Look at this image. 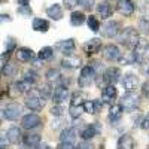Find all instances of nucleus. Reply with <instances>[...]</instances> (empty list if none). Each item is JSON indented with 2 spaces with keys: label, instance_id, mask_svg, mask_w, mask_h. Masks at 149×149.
<instances>
[{
  "label": "nucleus",
  "instance_id": "nucleus-28",
  "mask_svg": "<svg viewBox=\"0 0 149 149\" xmlns=\"http://www.w3.org/2000/svg\"><path fill=\"white\" fill-rule=\"evenodd\" d=\"M46 15L54 21H60L61 18H63V8H61V5H58V3H54L46 9Z\"/></svg>",
  "mask_w": 149,
  "mask_h": 149
},
{
  "label": "nucleus",
  "instance_id": "nucleus-15",
  "mask_svg": "<svg viewBox=\"0 0 149 149\" xmlns=\"http://www.w3.org/2000/svg\"><path fill=\"white\" fill-rule=\"evenodd\" d=\"M61 67L67 69V70H74V69H79L82 67V60L78 55H64L63 60H61Z\"/></svg>",
  "mask_w": 149,
  "mask_h": 149
},
{
  "label": "nucleus",
  "instance_id": "nucleus-5",
  "mask_svg": "<svg viewBox=\"0 0 149 149\" xmlns=\"http://www.w3.org/2000/svg\"><path fill=\"white\" fill-rule=\"evenodd\" d=\"M45 103H46V98H43L37 90H30L29 91V95L26 97V106L30 110L39 112L45 107Z\"/></svg>",
  "mask_w": 149,
  "mask_h": 149
},
{
  "label": "nucleus",
  "instance_id": "nucleus-17",
  "mask_svg": "<svg viewBox=\"0 0 149 149\" xmlns=\"http://www.w3.org/2000/svg\"><path fill=\"white\" fill-rule=\"evenodd\" d=\"M100 49H102V39H98V37H93V39H90L84 45V51H85V54L88 57L98 54Z\"/></svg>",
  "mask_w": 149,
  "mask_h": 149
},
{
  "label": "nucleus",
  "instance_id": "nucleus-51",
  "mask_svg": "<svg viewBox=\"0 0 149 149\" xmlns=\"http://www.w3.org/2000/svg\"><path fill=\"white\" fill-rule=\"evenodd\" d=\"M17 3H18L19 6H27V5L30 3V0H17Z\"/></svg>",
  "mask_w": 149,
  "mask_h": 149
},
{
  "label": "nucleus",
  "instance_id": "nucleus-12",
  "mask_svg": "<svg viewBox=\"0 0 149 149\" xmlns=\"http://www.w3.org/2000/svg\"><path fill=\"white\" fill-rule=\"evenodd\" d=\"M100 133H102L100 124H97V122L86 124V125L81 130V137H82L84 140H91V139H94L95 136H98Z\"/></svg>",
  "mask_w": 149,
  "mask_h": 149
},
{
  "label": "nucleus",
  "instance_id": "nucleus-20",
  "mask_svg": "<svg viewBox=\"0 0 149 149\" xmlns=\"http://www.w3.org/2000/svg\"><path fill=\"white\" fill-rule=\"evenodd\" d=\"M103 109V102L102 100H86L84 103V112L90 115H97L100 113Z\"/></svg>",
  "mask_w": 149,
  "mask_h": 149
},
{
  "label": "nucleus",
  "instance_id": "nucleus-21",
  "mask_svg": "<svg viewBox=\"0 0 149 149\" xmlns=\"http://www.w3.org/2000/svg\"><path fill=\"white\" fill-rule=\"evenodd\" d=\"M103 57L104 60L107 61H118L119 57H121V51H119V48L113 43H110V45H106L104 49H103Z\"/></svg>",
  "mask_w": 149,
  "mask_h": 149
},
{
  "label": "nucleus",
  "instance_id": "nucleus-57",
  "mask_svg": "<svg viewBox=\"0 0 149 149\" xmlns=\"http://www.w3.org/2000/svg\"><path fill=\"white\" fill-rule=\"evenodd\" d=\"M2 97H3V91H2V88H0V100H2Z\"/></svg>",
  "mask_w": 149,
  "mask_h": 149
},
{
  "label": "nucleus",
  "instance_id": "nucleus-31",
  "mask_svg": "<svg viewBox=\"0 0 149 149\" xmlns=\"http://www.w3.org/2000/svg\"><path fill=\"white\" fill-rule=\"evenodd\" d=\"M85 21H86V17H85L84 12H81V10H73L72 12V15H70V24H72L73 27L82 26Z\"/></svg>",
  "mask_w": 149,
  "mask_h": 149
},
{
  "label": "nucleus",
  "instance_id": "nucleus-59",
  "mask_svg": "<svg viewBox=\"0 0 149 149\" xmlns=\"http://www.w3.org/2000/svg\"><path fill=\"white\" fill-rule=\"evenodd\" d=\"M0 76H2V73H0Z\"/></svg>",
  "mask_w": 149,
  "mask_h": 149
},
{
  "label": "nucleus",
  "instance_id": "nucleus-26",
  "mask_svg": "<svg viewBox=\"0 0 149 149\" xmlns=\"http://www.w3.org/2000/svg\"><path fill=\"white\" fill-rule=\"evenodd\" d=\"M22 143L26 145L27 148H37L42 143V137L40 134H36V133H30L27 136H22Z\"/></svg>",
  "mask_w": 149,
  "mask_h": 149
},
{
  "label": "nucleus",
  "instance_id": "nucleus-54",
  "mask_svg": "<svg viewBox=\"0 0 149 149\" xmlns=\"http://www.w3.org/2000/svg\"><path fill=\"white\" fill-rule=\"evenodd\" d=\"M145 63H149V48H148V52H146V60H145Z\"/></svg>",
  "mask_w": 149,
  "mask_h": 149
},
{
  "label": "nucleus",
  "instance_id": "nucleus-7",
  "mask_svg": "<svg viewBox=\"0 0 149 149\" xmlns=\"http://www.w3.org/2000/svg\"><path fill=\"white\" fill-rule=\"evenodd\" d=\"M148 48H149V42L146 39H140L133 48V58H134V63L137 64H143L145 60H146V52H148Z\"/></svg>",
  "mask_w": 149,
  "mask_h": 149
},
{
  "label": "nucleus",
  "instance_id": "nucleus-50",
  "mask_svg": "<svg viewBox=\"0 0 149 149\" xmlns=\"http://www.w3.org/2000/svg\"><path fill=\"white\" fill-rule=\"evenodd\" d=\"M143 94H145L146 97H149V82H146V84L143 85Z\"/></svg>",
  "mask_w": 149,
  "mask_h": 149
},
{
  "label": "nucleus",
  "instance_id": "nucleus-37",
  "mask_svg": "<svg viewBox=\"0 0 149 149\" xmlns=\"http://www.w3.org/2000/svg\"><path fill=\"white\" fill-rule=\"evenodd\" d=\"M76 5H79L84 10H91L95 6V0H76Z\"/></svg>",
  "mask_w": 149,
  "mask_h": 149
},
{
  "label": "nucleus",
  "instance_id": "nucleus-56",
  "mask_svg": "<svg viewBox=\"0 0 149 149\" xmlns=\"http://www.w3.org/2000/svg\"><path fill=\"white\" fill-rule=\"evenodd\" d=\"M106 3H110V2H118V0H104Z\"/></svg>",
  "mask_w": 149,
  "mask_h": 149
},
{
  "label": "nucleus",
  "instance_id": "nucleus-46",
  "mask_svg": "<svg viewBox=\"0 0 149 149\" xmlns=\"http://www.w3.org/2000/svg\"><path fill=\"white\" fill-rule=\"evenodd\" d=\"M64 122V119H63V116L61 118H55L54 121H52V124H51V127H52V130H58L60 127H61V124Z\"/></svg>",
  "mask_w": 149,
  "mask_h": 149
},
{
  "label": "nucleus",
  "instance_id": "nucleus-38",
  "mask_svg": "<svg viewBox=\"0 0 149 149\" xmlns=\"http://www.w3.org/2000/svg\"><path fill=\"white\" fill-rule=\"evenodd\" d=\"M5 46H6V52H8V54H10L12 51H15V48H17V40H15V37L9 36L8 39H6V42H5Z\"/></svg>",
  "mask_w": 149,
  "mask_h": 149
},
{
  "label": "nucleus",
  "instance_id": "nucleus-24",
  "mask_svg": "<svg viewBox=\"0 0 149 149\" xmlns=\"http://www.w3.org/2000/svg\"><path fill=\"white\" fill-rule=\"evenodd\" d=\"M6 136H8L9 143H12V145H18V143L22 142V131H21V128L17 127V125H12V127L6 131Z\"/></svg>",
  "mask_w": 149,
  "mask_h": 149
},
{
  "label": "nucleus",
  "instance_id": "nucleus-10",
  "mask_svg": "<svg viewBox=\"0 0 149 149\" xmlns=\"http://www.w3.org/2000/svg\"><path fill=\"white\" fill-rule=\"evenodd\" d=\"M100 31H102L103 37L112 39V37H116L121 33V24H119V21H107Z\"/></svg>",
  "mask_w": 149,
  "mask_h": 149
},
{
  "label": "nucleus",
  "instance_id": "nucleus-1",
  "mask_svg": "<svg viewBox=\"0 0 149 149\" xmlns=\"http://www.w3.org/2000/svg\"><path fill=\"white\" fill-rule=\"evenodd\" d=\"M86 102V95L84 91H76L70 97V104H69V115L73 119L81 118L84 112V103Z\"/></svg>",
  "mask_w": 149,
  "mask_h": 149
},
{
  "label": "nucleus",
  "instance_id": "nucleus-2",
  "mask_svg": "<svg viewBox=\"0 0 149 149\" xmlns=\"http://www.w3.org/2000/svg\"><path fill=\"white\" fill-rule=\"evenodd\" d=\"M118 104L122 107L124 112L131 113V112L137 110V107L140 106V95L136 94L134 91H128V93H125L121 97V100H119Z\"/></svg>",
  "mask_w": 149,
  "mask_h": 149
},
{
  "label": "nucleus",
  "instance_id": "nucleus-30",
  "mask_svg": "<svg viewBox=\"0 0 149 149\" xmlns=\"http://www.w3.org/2000/svg\"><path fill=\"white\" fill-rule=\"evenodd\" d=\"M31 27L34 31H39V33H46L49 30V22L43 18H34L31 22Z\"/></svg>",
  "mask_w": 149,
  "mask_h": 149
},
{
  "label": "nucleus",
  "instance_id": "nucleus-45",
  "mask_svg": "<svg viewBox=\"0 0 149 149\" xmlns=\"http://www.w3.org/2000/svg\"><path fill=\"white\" fill-rule=\"evenodd\" d=\"M140 128H142V130H149V112L143 116V119H142V122H140Z\"/></svg>",
  "mask_w": 149,
  "mask_h": 149
},
{
  "label": "nucleus",
  "instance_id": "nucleus-48",
  "mask_svg": "<svg viewBox=\"0 0 149 149\" xmlns=\"http://www.w3.org/2000/svg\"><path fill=\"white\" fill-rule=\"evenodd\" d=\"M12 18L9 14H0V24H3V22H10Z\"/></svg>",
  "mask_w": 149,
  "mask_h": 149
},
{
  "label": "nucleus",
  "instance_id": "nucleus-60",
  "mask_svg": "<svg viewBox=\"0 0 149 149\" xmlns=\"http://www.w3.org/2000/svg\"><path fill=\"white\" fill-rule=\"evenodd\" d=\"M148 2H149V0H148Z\"/></svg>",
  "mask_w": 149,
  "mask_h": 149
},
{
  "label": "nucleus",
  "instance_id": "nucleus-8",
  "mask_svg": "<svg viewBox=\"0 0 149 149\" xmlns=\"http://www.w3.org/2000/svg\"><path fill=\"white\" fill-rule=\"evenodd\" d=\"M42 118L36 113H27L21 118V127L24 130H34V128H39L42 127Z\"/></svg>",
  "mask_w": 149,
  "mask_h": 149
},
{
  "label": "nucleus",
  "instance_id": "nucleus-13",
  "mask_svg": "<svg viewBox=\"0 0 149 149\" xmlns=\"http://www.w3.org/2000/svg\"><path fill=\"white\" fill-rule=\"evenodd\" d=\"M118 98V90L115 85H106L102 88V102L107 104H115Z\"/></svg>",
  "mask_w": 149,
  "mask_h": 149
},
{
  "label": "nucleus",
  "instance_id": "nucleus-16",
  "mask_svg": "<svg viewBox=\"0 0 149 149\" xmlns=\"http://www.w3.org/2000/svg\"><path fill=\"white\" fill-rule=\"evenodd\" d=\"M30 90H31V85H30L29 82H26L24 79H21V81L14 82V84L10 85V91H9V94H10L12 97H18V95H22V94L29 93Z\"/></svg>",
  "mask_w": 149,
  "mask_h": 149
},
{
  "label": "nucleus",
  "instance_id": "nucleus-42",
  "mask_svg": "<svg viewBox=\"0 0 149 149\" xmlns=\"http://www.w3.org/2000/svg\"><path fill=\"white\" fill-rule=\"evenodd\" d=\"M17 12L19 15H22V17H30L31 14H33V10H31V8L27 5V6H18L17 8Z\"/></svg>",
  "mask_w": 149,
  "mask_h": 149
},
{
  "label": "nucleus",
  "instance_id": "nucleus-58",
  "mask_svg": "<svg viewBox=\"0 0 149 149\" xmlns=\"http://www.w3.org/2000/svg\"><path fill=\"white\" fill-rule=\"evenodd\" d=\"M0 2H6V0H0Z\"/></svg>",
  "mask_w": 149,
  "mask_h": 149
},
{
  "label": "nucleus",
  "instance_id": "nucleus-34",
  "mask_svg": "<svg viewBox=\"0 0 149 149\" xmlns=\"http://www.w3.org/2000/svg\"><path fill=\"white\" fill-rule=\"evenodd\" d=\"M54 57V48L51 46H43L39 52H37V58L42 61H48Z\"/></svg>",
  "mask_w": 149,
  "mask_h": 149
},
{
  "label": "nucleus",
  "instance_id": "nucleus-27",
  "mask_svg": "<svg viewBox=\"0 0 149 149\" xmlns=\"http://www.w3.org/2000/svg\"><path fill=\"white\" fill-rule=\"evenodd\" d=\"M122 113H124V110H122V107H121L119 104H110L109 115H107L109 122H112V124L118 122V121L122 118Z\"/></svg>",
  "mask_w": 149,
  "mask_h": 149
},
{
  "label": "nucleus",
  "instance_id": "nucleus-22",
  "mask_svg": "<svg viewBox=\"0 0 149 149\" xmlns=\"http://www.w3.org/2000/svg\"><path fill=\"white\" fill-rule=\"evenodd\" d=\"M78 137V131L74 127H66L60 134V143H72L76 140Z\"/></svg>",
  "mask_w": 149,
  "mask_h": 149
},
{
  "label": "nucleus",
  "instance_id": "nucleus-9",
  "mask_svg": "<svg viewBox=\"0 0 149 149\" xmlns=\"http://www.w3.org/2000/svg\"><path fill=\"white\" fill-rule=\"evenodd\" d=\"M51 98L54 100L55 104H63V103H66L69 98H70L69 86H66V85H57L55 88L52 90V95H51Z\"/></svg>",
  "mask_w": 149,
  "mask_h": 149
},
{
  "label": "nucleus",
  "instance_id": "nucleus-52",
  "mask_svg": "<svg viewBox=\"0 0 149 149\" xmlns=\"http://www.w3.org/2000/svg\"><path fill=\"white\" fill-rule=\"evenodd\" d=\"M36 149H52L51 146H49V145H46V143H40L39 146H37Z\"/></svg>",
  "mask_w": 149,
  "mask_h": 149
},
{
  "label": "nucleus",
  "instance_id": "nucleus-55",
  "mask_svg": "<svg viewBox=\"0 0 149 149\" xmlns=\"http://www.w3.org/2000/svg\"><path fill=\"white\" fill-rule=\"evenodd\" d=\"M5 116H3V110H0V119H3Z\"/></svg>",
  "mask_w": 149,
  "mask_h": 149
},
{
  "label": "nucleus",
  "instance_id": "nucleus-33",
  "mask_svg": "<svg viewBox=\"0 0 149 149\" xmlns=\"http://www.w3.org/2000/svg\"><path fill=\"white\" fill-rule=\"evenodd\" d=\"M22 78L26 82H29L30 85H34L37 81H39V73H37L34 69H27L26 72H24Z\"/></svg>",
  "mask_w": 149,
  "mask_h": 149
},
{
  "label": "nucleus",
  "instance_id": "nucleus-39",
  "mask_svg": "<svg viewBox=\"0 0 149 149\" xmlns=\"http://www.w3.org/2000/svg\"><path fill=\"white\" fill-rule=\"evenodd\" d=\"M45 76H46V79H48V82H52V81H55L57 82V79L61 76V74H60V72L57 70V69H49L48 72H46V74H45Z\"/></svg>",
  "mask_w": 149,
  "mask_h": 149
},
{
  "label": "nucleus",
  "instance_id": "nucleus-25",
  "mask_svg": "<svg viewBox=\"0 0 149 149\" xmlns=\"http://www.w3.org/2000/svg\"><path fill=\"white\" fill-rule=\"evenodd\" d=\"M136 146V142L133 139L131 134H121L119 139H118V143H116V149H134Z\"/></svg>",
  "mask_w": 149,
  "mask_h": 149
},
{
  "label": "nucleus",
  "instance_id": "nucleus-49",
  "mask_svg": "<svg viewBox=\"0 0 149 149\" xmlns=\"http://www.w3.org/2000/svg\"><path fill=\"white\" fill-rule=\"evenodd\" d=\"M57 149H74V146L72 143H60L57 146Z\"/></svg>",
  "mask_w": 149,
  "mask_h": 149
},
{
  "label": "nucleus",
  "instance_id": "nucleus-6",
  "mask_svg": "<svg viewBox=\"0 0 149 149\" xmlns=\"http://www.w3.org/2000/svg\"><path fill=\"white\" fill-rule=\"evenodd\" d=\"M121 70L118 67H109L103 72V74L100 76V81H98V86H106V85H115L119 79H121Z\"/></svg>",
  "mask_w": 149,
  "mask_h": 149
},
{
  "label": "nucleus",
  "instance_id": "nucleus-53",
  "mask_svg": "<svg viewBox=\"0 0 149 149\" xmlns=\"http://www.w3.org/2000/svg\"><path fill=\"white\" fill-rule=\"evenodd\" d=\"M143 73H145L146 76L149 78V64H148V66H145V69H143Z\"/></svg>",
  "mask_w": 149,
  "mask_h": 149
},
{
  "label": "nucleus",
  "instance_id": "nucleus-47",
  "mask_svg": "<svg viewBox=\"0 0 149 149\" xmlns=\"http://www.w3.org/2000/svg\"><path fill=\"white\" fill-rule=\"evenodd\" d=\"M63 3H64L66 9L72 10V9H73L74 6H76V0H63Z\"/></svg>",
  "mask_w": 149,
  "mask_h": 149
},
{
  "label": "nucleus",
  "instance_id": "nucleus-41",
  "mask_svg": "<svg viewBox=\"0 0 149 149\" xmlns=\"http://www.w3.org/2000/svg\"><path fill=\"white\" fill-rule=\"evenodd\" d=\"M119 63L121 64H125V66H130V64H134V58H133V55L131 54H127V55H122L121 54V57H119Z\"/></svg>",
  "mask_w": 149,
  "mask_h": 149
},
{
  "label": "nucleus",
  "instance_id": "nucleus-35",
  "mask_svg": "<svg viewBox=\"0 0 149 149\" xmlns=\"http://www.w3.org/2000/svg\"><path fill=\"white\" fill-rule=\"evenodd\" d=\"M86 24H88V29L91 31H94V33L100 31V21H98L97 17H94V15L86 17Z\"/></svg>",
  "mask_w": 149,
  "mask_h": 149
},
{
  "label": "nucleus",
  "instance_id": "nucleus-4",
  "mask_svg": "<svg viewBox=\"0 0 149 149\" xmlns=\"http://www.w3.org/2000/svg\"><path fill=\"white\" fill-rule=\"evenodd\" d=\"M97 78V72L94 70V67L91 64H86L81 69L79 78H78V85L79 88H90V86L94 84Z\"/></svg>",
  "mask_w": 149,
  "mask_h": 149
},
{
  "label": "nucleus",
  "instance_id": "nucleus-36",
  "mask_svg": "<svg viewBox=\"0 0 149 149\" xmlns=\"http://www.w3.org/2000/svg\"><path fill=\"white\" fill-rule=\"evenodd\" d=\"M40 93V95L43 97V98H49L52 95V86H51V82H46V84H43L39 90H37Z\"/></svg>",
  "mask_w": 149,
  "mask_h": 149
},
{
  "label": "nucleus",
  "instance_id": "nucleus-18",
  "mask_svg": "<svg viewBox=\"0 0 149 149\" xmlns=\"http://www.w3.org/2000/svg\"><path fill=\"white\" fill-rule=\"evenodd\" d=\"M15 57H17L18 61H21V63H30V61H33L36 58V54L31 48L22 46V48H18L15 51Z\"/></svg>",
  "mask_w": 149,
  "mask_h": 149
},
{
  "label": "nucleus",
  "instance_id": "nucleus-14",
  "mask_svg": "<svg viewBox=\"0 0 149 149\" xmlns=\"http://www.w3.org/2000/svg\"><path fill=\"white\" fill-rule=\"evenodd\" d=\"M21 113H22V107L18 103H9L3 110V116L8 121H17L18 118H21Z\"/></svg>",
  "mask_w": 149,
  "mask_h": 149
},
{
  "label": "nucleus",
  "instance_id": "nucleus-32",
  "mask_svg": "<svg viewBox=\"0 0 149 149\" xmlns=\"http://www.w3.org/2000/svg\"><path fill=\"white\" fill-rule=\"evenodd\" d=\"M97 12H98V15H100L102 18H110L112 14H113V9H112V6L106 2L100 3V5H97Z\"/></svg>",
  "mask_w": 149,
  "mask_h": 149
},
{
  "label": "nucleus",
  "instance_id": "nucleus-43",
  "mask_svg": "<svg viewBox=\"0 0 149 149\" xmlns=\"http://www.w3.org/2000/svg\"><path fill=\"white\" fill-rule=\"evenodd\" d=\"M8 145H9V140H8L6 131H2V130H0V149H6Z\"/></svg>",
  "mask_w": 149,
  "mask_h": 149
},
{
  "label": "nucleus",
  "instance_id": "nucleus-3",
  "mask_svg": "<svg viewBox=\"0 0 149 149\" xmlns=\"http://www.w3.org/2000/svg\"><path fill=\"white\" fill-rule=\"evenodd\" d=\"M118 36H119V43H121L122 46L128 48V49H133L136 45H137V42L140 40L139 31L136 30L134 27H127V29H124Z\"/></svg>",
  "mask_w": 149,
  "mask_h": 149
},
{
  "label": "nucleus",
  "instance_id": "nucleus-40",
  "mask_svg": "<svg viewBox=\"0 0 149 149\" xmlns=\"http://www.w3.org/2000/svg\"><path fill=\"white\" fill-rule=\"evenodd\" d=\"M63 113H64V109H63V106H61V104H54L52 106L51 115L54 118H61V116H63Z\"/></svg>",
  "mask_w": 149,
  "mask_h": 149
},
{
  "label": "nucleus",
  "instance_id": "nucleus-29",
  "mask_svg": "<svg viewBox=\"0 0 149 149\" xmlns=\"http://www.w3.org/2000/svg\"><path fill=\"white\" fill-rule=\"evenodd\" d=\"M0 73L5 74V76H8V78L15 76V74L18 73V64L14 63V61H6V63L3 64L2 72H0Z\"/></svg>",
  "mask_w": 149,
  "mask_h": 149
},
{
  "label": "nucleus",
  "instance_id": "nucleus-23",
  "mask_svg": "<svg viewBox=\"0 0 149 149\" xmlns=\"http://www.w3.org/2000/svg\"><path fill=\"white\" fill-rule=\"evenodd\" d=\"M74 48H76V43H74V39H66V40H60L57 43V49L64 54V55H72L74 52Z\"/></svg>",
  "mask_w": 149,
  "mask_h": 149
},
{
  "label": "nucleus",
  "instance_id": "nucleus-19",
  "mask_svg": "<svg viewBox=\"0 0 149 149\" xmlns=\"http://www.w3.org/2000/svg\"><path fill=\"white\" fill-rule=\"evenodd\" d=\"M134 9L136 6L131 0H118V3H116V10L122 17H131L134 14Z\"/></svg>",
  "mask_w": 149,
  "mask_h": 149
},
{
  "label": "nucleus",
  "instance_id": "nucleus-11",
  "mask_svg": "<svg viewBox=\"0 0 149 149\" xmlns=\"http://www.w3.org/2000/svg\"><path fill=\"white\" fill-rule=\"evenodd\" d=\"M119 81H121L124 90H125L127 93H128V91H134V90L139 86V84H140L137 74H134V73H125L124 76H121Z\"/></svg>",
  "mask_w": 149,
  "mask_h": 149
},
{
  "label": "nucleus",
  "instance_id": "nucleus-44",
  "mask_svg": "<svg viewBox=\"0 0 149 149\" xmlns=\"http://www.w3.org/2000/svg\"><path fill=\"white\" fill-rule=\"evenodd\" d=\"M74 149H94V145L90 140H82L81 143H78V146Z\"/></svg>",
  "mask_w": 149,
  "mask_h": 149
}]
</instances>
